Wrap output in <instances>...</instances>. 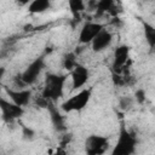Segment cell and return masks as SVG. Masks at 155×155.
Segmentation results:
<instances>
[{
    "instance_id": "cell-1",
    "label": "cell",
    "mask_w": 155,
    "mask_h": 155,
    "mask_svg": "<svg viewBox=\"0 0 155 155\" xmlns=\"http://www.w3.org/2000/svg\"><path fill=\"white\" fill-rule=\"evenodd\" d=\"M67 76L57 74H47L45 80V87L42 90V96L48 101H56L63 96V88Z\"/></svg>"
},
{
    "instance_id": "cell-2",
    "label": "cell",
    "mask_w": 155,
    "mask_h": 155,
    "mask_svg": "<svg viewBox=\"0 0 155 155\" xmlns=\"http://www.w3.org/2000/svg\"><path fill=\"white\" fill-rule=\"evenodd\" d=\"M136 137L126 130L125 126H121L116 144L113 149V155H131L136 150Z\"/></svg>"
},
{
    "instance_id": "cell-3",
    "label": "cell",
    "mask_w": 155,
    "mask_h": 155,
    "mask_svg": "<svg viewBox=\"0 0 155 155\" xmlns=\"http://www.w3.org/2000/svg\"><path fill=\"white\" fill-rule=\"evenodd\" d=\"M91 93L92 90L91 88H84L80 92H78L76 94H74L73 97H70L69 99H67L65 102H63L61 104L62 110L70 113V111H79L82 110L86 104L88 103L90 98H91Z\"/></svg>"
},
{
    "instance_id": "cell-4",
    "label": "cell",
    "mask_w": 155,
    "mask_h": 155,
    "mask_svg": "<svg viewBox=\"0 0 155 155\" xmlns=\"http://www.w3.org/2000/svg\"><path fill=\"white\" fill-rule=\"evenodd\" d=\"M108 145H109L108 138L98 134H91L85 140V149L88 155L104 154V151L108 149Z\"/></svg>"
},
{
    "instance_id": "cell-5",
    "label": "cell",
    "mask_w": 155,
    "mask_h": 155,
    "mask_svg": "<svg viewBox=\"0 0 155 155\" xmlns=\"http://www.w3.org/2000/svg\"><path fill=\"white\" fill-rule=\"evenodd\" d=\"M0 109H1V116L4 119V121L11 122L15 119H18L23 115L24 110L23 107L13 103V102H8L5 98L0 99Z\"/></svg>"
},
{
    "instance_id": "cell-6",
    "label": "cell",
    "mask_w": 155,
    "mask_h": 155,
    "mask_svg": "<svg viewBox=\"0 0 155 155\" xmlns=\"http://www.w3.org/2000/svg\"><path fill=\"white\" fill-rule=\"evenodd\" d=\"M42 68H44V58L40 57V58L34 59L27 67V69L21 74V78H22V81L24 82V85H31V84H34L36 81L38 76L40 75Z\"/></svg>"
},
{
    "instance_id": "cell-7",
    "label": "cell",
    "mask_w": 155,
    "mask_h": 155,
    "mask_svg": "<svg viewBox=\"0 0 155 155\" xmlns=\"http://www.w3.org/2000/svg\"><path fill=\"white\" fill-rule=\"evenodd\" d=\"M104 29V27L101 23H96V22H87L82 25L80 34H79V41L81 44H90L92 42V40L96 38V35Z\"/></svg>"
},
{
    "instance_id": "cell-8",
    "label": "cell",
    "mask_w": 155,
    "mask_h": 155,
    "mask_svg": "<svg viewBox=\"0 0 155 155\" xmlns=\"http://www.w3.org/2000/svg\"><path fill=\"white\" fill-rule=\"evenodd\" d=\"M111 41H113L111 33L107 29H102L91 42L92 44V50L94 52H101V51L105 50L111 44Z\"/></svg>"
},
{
    "instance_id": "cell-9",
    "label": "cell",
    "mask_w": 155,
    "mask_h": 155,
    "mask_svg": "<svg viewBox=\"0 0 155 155\" xmlns=\"http://www.w3.org/2000/svg\"><path fill=\"white\" fill-rule=\"evenodd\" d=\"M88 80V70L82 64H76L75 68L71 70V82L73 88H80L82 87Z\"/></svg>"
},
{
    "instance_id": "cell-10",
    "label": "cell",
    "mask_w": 155,
    "mask_h": 155,
    "mask_svg": "<svg viewBox=\"0 0 155 155\" xmlns=\"http://www.w3.org/2000/svg\"><path fill=\"white\" fill-rule=\"evenodd\" d=\"M5 91L8 94L10 99L13 103H16V104H18L21 107H25L29 103L30 97H31V92L29 90H18V91H15V90H10V88L6 87Z\"/></svg>"
},
{
    "instance_id": "cell-11",
    "label": "cell",
    "mask_w": 155,
    "mask_h": 155,
    "mask_svg": "<svg viewBox=\"0 0 155 155\" xmlns=\"http://www.w3.org/2000/svg\"><path fill=\"white\" fill-rule=\"evenodd\" d=\"M128 54H130V47L126 45H121L119 47H116L115 52H114V68L120 69L122 68L127 59H128Z\"/></svg>"
},
{
    "instance_id": "cell-12",
    "label": "cell",
    "mask_w": 155,
    "mask_h": 155,
    "mask_svg": "<svg viewBox=\"0 0 155 155\" xmlns=\"http://www.w3.org/2000/svg\"><path fill=\"white\" fill-rule=\"evenodd\" d=\"M47 109L50 110V115H51V121L54 126L56 130L58 131H64L65 130V125H64V119L61 115V113L58 111L57 108H54V105H52L51 103L48 104Z\"/></svg>"
},
{
    "instance_id": "cell-13",
    "label": "cell",
    "mask_w": 155,
    "mask_h": 155,
    "mask_svg": "<svg viewBox=\"0 0 155 155\" xmlns=\"http://www.w3.org/2000/svg\"><path fill=\"white\" fill-rule=\"evenodd\" d=\"M50 5V0H31V2L28 6V11L30 13H42L46 10H48Z\"/></svg>"
},
{
    "instance_id": "cell-14",
    "label": "cell",
    "mask_w": 155,
    "mask_h": 155,
    "mask_svg": "<svg viewBox=\"0 0 155 155\" xmlns=\"http://www.w3.org/2000/svg\"><path fill=\"white\" fill-rule=\"evenodd\" d=\"M113 7H114V0H98L96 7V15L101 16L104 12L110 11Z\"/></svg>"
},
{
    "instance_id": "cell-15",
    "label": "cell",
    "mask_w": 155,
    "mask_h": 155,
    "mask_svg": "<svg viewBox=\"0 0 155 155\" xmlns=\"http://www.w3.org/2000/svg\"><path fill=\"white\" fill-rule=\"evenodd\" d=\"M143 28H144V36L147 39V42L149 44L150 47H155V27L144 23Z\"/></svg>"
},
{
    "instance_id": "cell-16",
    "label": "cell",
    "mask_w": 155,
    "mask_h": 155,
    "mask_svg": "<svg viewBox=\"0 0 155 155\" xmlns=\"http://www.w3.org/2000/svg\"><path fill=\"white\" fill-rule=\"evenodd\" d=\"M76 54L74 52H69L64 56L63 58V67L67 69V70H73L76 65Z\"/></svg>"
},
{
    "instance_id": "cell-17",
    "label": "cell",
    "mask_w": 155,
    "mask_h": 155,
    "mask_svg": "<svg viewBox=\"0 0 155 155\" xmlns=\"http://www.w3.org/2000/svg\"><path fill=\"white\" fill-rule=\"evenodd\" d=\"M68 5H69L70 11L75 16H78L80 12H82L85 10V2H84V0H68Z\"/></svg>"
},
{
    "instance_id": "cell-18",
    "label": "cell",
    "mask_w": 155,
    "mask_h": 155,
    "mask_svg": "<svg viewBox=\"0 0 155 155\" xmlns=\"http://www.w3.org/2000/svg\"><path fill=\"white\" fill-rule=\"evenodd\" d=\"M133 103H134V98L133 97H130V96H122L119 101V107L121 110L124 111H127L130 110L132 107H133Z\"/></svg>"
},
{
    "instance_id": "cell-19",
    "label": "cell",
    "mask_w": 155,
    "mask_h": 155,
    "mask_svg": "<svg viewBox=\"0 0 155 155\" xmlns=\"http://www.w3.org/2000/svg\"><path fill=\"white\" fill-rule=\"evenodd\" d=\"M134 101L139 104H143L145 102V91L144 90H137L134 93Z\"/></svg>"
},
{
    "instance_id": "cell-20",
    "label": "cell",
    "mask_w": 155,
    "mask_h": 155,
    "mask_svg": "<svg viewBox=\"0 0 155 155\" xmlns=\"http://www.w3.org/2000/svg\"><path fill=\"white\" fill-rule=\"evenodd\" d=\"M34 131L31 130V128H29V127H23V136L25 137V138H28V139H31L33 137H34Z\"/></svg>"
},
{
    "instance_id": "cell-21",
    "label": "cell",
    "mask_w": 155,
    "mask_h": 155,
    "mask_svg": "<svg viewBox=\"0 0 155 155\" xmlns=\"http://www.w3.org/2000/svg\"><path fill=\"white\" fill-rule=\"evenodd\" d=\"M29 1H30V0H16V2H17L19 6H24V5L29 4Z\"/></svg>"
}]
</instances>
